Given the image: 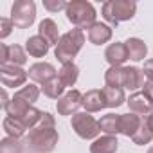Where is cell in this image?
<instances>
[{"mask_svg":"<svg viewBox=\"0 0 153 153\" xmlns=\"http://www.w3.org/2000/svg\"><path fill=\"white\" fill-rule=\"evenodd\" d=\"M88 40L94 45H103L112 40V27L101 22H96L94 25L88 27Z\"/></svg>","mask_w":153,"mask_h":153,"instance_id":"13","label":"cell"},{"mask_svg":"<svg viewBox=\"0 0 153 153\" xmlns=\"http://www.w3.org/2000/svg\"><path fill=\"white\" fill-rule=\"evenodd\" d=\"M85 43V34H83V29H72L65 34H61L58 45H56V51H54V56L58 58V61H61L63 65L65 63H70L78 52L81 51Z\"/></svg>","mask_w":153,"mask_h":153,"instance_id":"2","label":"cell"},{"mask_svg":"<svg viewBox=\"0 0 153 153\" xmlns=\"http://www.w3.org/2000/svg\"><path fill=\"white\" fill-rule=\"evenodd\" d=\"M20 151H22V144L18 142V139L6 137L0 142V153H20Z\"/></svg>","mask_w":153,"mask_h":153,"instance_id":"30","label":"cell"},{"mask_svg":"<svg viewBox=\"0 0 153 153\" xmlns=\"http://www.w3.org/2000/svg\"><path fill=\"white\" fill-rule=\"evenodd\" d=\"M142 124V117L137 114H123L121 115V133L126 137H133Z\"/></svg>","mask_w":153,"mask_h":153,"instance_id":"19","label":"cell"},{"mask_svg":"<svg viewBox=\"0 0 153 153\" xmlns=\"http://www.w3.org/2000/svg\"><path fill=\"white\" fill-rule=\"evenodd\" d=\"M38 34H40L49 45H58V42H59V38H61L59 33H58L56 22L51 20V18H45V20L40 22V25H38Z\"/></svg>","mask_w":153,"mask_h":153,"instance_id":"17","label":"cell"},{"mask_svg":"<svg viewBox=\"0 0 153 153\" xmlns=\"http://www.w3.org/2000/svg\"><path fill=\"white\" fill-rule=\"evenodd\" d=\"M99 126H101V131H105L106 135H117V133H121V115L106 114L101 117Z\"/></svg>","mask_w":153,"mask_h":153,"instance_id":"24","label":"cell"},{"mask_svg":"<svg viewBox=\"0 0 153 153\" xmlns=\"http://www.w3.org/2000/svg\"><path fill=\"white\" fill-rule=\"evenodd\" d=\"M27 74H29V78H31L33 81L42 83V85L52 81L56 76H58V74H56V68H54L51 63H45V61H40V63L31 65L29 70H27Z\"/></svg>","mask_w":153,"mask_h":153,"instance_id":"9","label":"cell"},{"mask_svg":"<svg viewBox=\"0 0 153 153\" xmlns=\"http://www.w3.org/2000/svg\"><path fill=\"white\" fill-rule=\"evenodd\" d=\"M135 11H137V4L131 2V0H108V2L103 4V9H101L103 18L112 25L131 20Z\"/></svg>","mask_w":153,"mask_h":153,"instance_id":"4","label":"cell"},{"mask_svg":"<svg viewBox=\"0 0 153 153\" xmlns=\"http://www.w3.org/2000/svg\"><path fill=\"white\" fill-rule=\"evenodd\" d=\"M67 20L72 22L78 29H88L96 24V9L87 0H74L67 4Z\"/></svg>","mask_w":153,"mask_h":153,"instance_id":"3","label":"cell"},{"mask_svg":"<svg viewBox=\"0 0 153 153\" xmlns=\"http://www.w3.org/2000/svg\"><path fill=\"white\" fill-rule=\"evenodd\" d=\"M148 153H153V146H151V148H149V149H148Z\"/></svg>","mask_w":153,"mask_h":153,"instance_id":"37","label":"cell"},{"mask_svg":"<svg viewBox=\"0 0 153 153\" xmlns=\"http://www.w3.org/2000/svg\"><path fill=\"white\" fill-rule=\"evenodd\" d=\"M49 43L40 36V34H36V36H31V38H27V42H25V51L29 52V56H33V58H43L47 52H49Z\"/></svg>","mask_w":153,"mask_h":153,"instance_id":"18","label":"cell"},{"mask_svg":"<svg viewBox=\"0 0 153 153\" xmlns=\"http://www.w3.org/2000/svg\"><path fill=\"white\" fill-rule=\"evenodd\" d=\"M43 7L47 11H59V9H67V2H63V0H56V2H52V0H43Z\"/></svg>","mask_w":153,"mask_h":153,"instance_id":"32","label":"cell"},{"mask_svg":"<svg viewBox=\"0 0 153 153\" xmlns=\"http://www.w3.org/2000/svg\"><path fill=\"white\" fill-rule=\"evenodd\" d=\"M142 88H144L142 92H144V94H146V96H148L151 101H153V81H146Z\"/></svg>","mask_w":153,"mask_h":153,"instance_id":"34","label":"cell"},{"mask_svg":"<svg viewBox=\"0 0 153 153\" xmlns=\"http://www.w3.org/2000/svg\"><path fill=\"white\" fill-rule=\"evenodd\" d=\"M79 106H83V94L79 90H70V92L63 94L56 103V108H58L59 115H70Z\"/></svg>","mask_w":153,"mask_h":153,"instance_id":"8","label":"cell"},{"mask_svg":"<svg viewBox=\"0 0 153 153\" xmlns=\"http://www.w3.org/2000/svg\"><path fill=\"white\" fill-rule=\"evenodd\" d=\"M78 76H79V68H78V65H76L74 61L61 65V68L58 72V78L61 79V83L65 87H74L76 81H78Z\"/></svg>","mask_w":153,"mask_h":153,"instance_id":"21","label":"cell"},{"mask_svg":"<svg viewBox=\"0 0 153 153\" xmlns=\"http://www.w3.org/2000/svg\"><path fill=\"white\" fill-rule=\"evenodd\" d=\"M7 105H9V99H7V94H6V90H2V108L6 110V108H7Z\"/></svg>","mask_w":153,"mask_h":153,"instance_id":"36","label":"cell"},{"mask_svg":"<svg viewBox=\"0 0 153 153\" xmlns=\"http://www.w3.org/2000/svg\"><path fill=\"white\" fill-rule=\"evenodd\" d=\"M142 72H144V76L148 78V81H153V59H148V61L144 63Z\"/></svg>","mask_w":153,"mask_h":153,"instance_id":"33","label":"cell"},{"mask_svg":"<svg viewBox=\"0 0 153 153\" xmlns=\"http://www.w3.org/2000/svg\"><path fill=\"white\" fill-rule=\"evenodd\" d=\"M123 79H124V67H110L105 72L106 87H119V88H123Z\"/></svg>","mask_w":153,"mask_h":153,"instance_id":"26","label":"cell"},{"mask_svg":"<svg viewBox=\"0 0 153 153\" xmlns=\"http://www.w3.org/2000/svg\"><path fill=\"white\" fill-rule=\"evenodd\" d=\"M105 58L106 61L112 65V67H121L128 58V49H126V43L124 42H115V43H110L105 51Z\"/></svg>","mask_w":153,"mask_h":153,"instance_id":"12","label":"cell"},{"mask_svg":"<svg viewBox=\"0 0 153 153\" xmlns=\"http://www.w3.org/2000/svg\"><path fill=\"white\" fill-rule=\"evenodd\" d=\"M4 130L7 133V137H13V139H20L25 131H27V126L24 124L22 119H15V117H6L4 119Z\"/></svg>","mask_w":153,"mask_h":153,"instance_id":"25","label":"cell"},{"mask_svg":"<svg viewBox=\"0 0 153 153\" xmlns=\"http://www.w3.org/2000/svg\"><path fill=\"white\" fill-rule=\"evenodd\" d=\"M24 144L36 153H49L54 149L58 144V131L54 130V117L49 112H43L40 123L29 130Z\"/></svg>","mask_w":153,"mask_h":153,"instance_id":"1","label":"cell"},{"mask_svg":"<svg viewBox=\"0 0 153 153\" xmlns=\"http://www.w3.org/2000/svg\"><path fill=\"white\" fill-rule=\"evenodd\" d=\"M13 27H15V24H13L11 18H0V38H2V40L7 38L11 34Z\"/></svg>","mask_w":153,"mask_h":153,"instance_id":"31","label":"cell"},{"mask_svg":"<svg viewBox=\"0 0 153 153\" xmlns=\"http://www.w3.org/2000/svg\"><path fill=\"white\" fill-rule=\"evenodd\" d=\"M36 18V6L33 0H16L11 7V20L15 24V27L18 29H25L29 25H33Z\"/></svg>","mask_w":153,"mask_h":153,"instance_id":"6","label":"cell"},{"mask_svg":"<svg viewBox=\"0 0 153 153\" xmlns=\"http://www.w3.org/2000/svg\"><path fill=\"white\" fill-rule=\"evenodd\" d=\"M144 87V72L137 67H124V79H123V88L128 90H137Z\"/></svg>","mask_w":153,"mask_h":153,"instance_id":"16","label":"cell"},{"mask_svg":"<svg viewBox=\"0 0 153 153\" xmlns=\"http://www.w3.org/2000/svg\"><path fill=\"white\" fill-rule=\"evenodd\" d=\"M151 139H153V133L149 131V128H148V124H146V119H142V124H140V128L137 130V133L131 137V140H133L137 146H144V144H148Z\"/></svg>","mask_w":153,"mask_h":153,"instance_id":"29","label":"cell"},{"mask_svg":"<svg viewBox=\"0 0 153 153\" xmlns=\"http://www.w3.org/2000/svg\"><path fill=\"white\" fill-rule=\"evenodd\" d=\"M27 78H29V74L22 67L9 65V63H4L2 67H0V79H2V85L6 88L22 87V85H25Z\"/></svg>","mask_w":153,"mask_h":153,"instance_id":"7","label":"cell"},{"mask_svg":"<svg viewBox=\"0 0 153 153\" xmlns=\"http://www.w3.org/2000/svg\"><path fill=\"white\" fill-rule=\"evenodd\" d=\"M15 96L20 97V99H24L25 103L33 105V103H36L38 97H40V88H38L36 85H25V87H22Z\"/></svg>","mask_w":153,"mask_h":153,"instance_id":"28","label":"cell"},{"mask_svg":"<svg viewBox=\"0 0 153 153\" xmlns=\"http://www.w3.org/2000/svg\"><path fill=\"white\" fill-rule=\"evenodd\" d=\"M117 148H119V140L115 135H103L90 144V153H115Z\"/></svg>","mask_w":153,"mask_h":153,"instance_id":"15","label":"cell"},{"mask_svg":"<svg viewBox=\"0 0 153 153\" xmlns=\"http://www.w3.org/2000/svg\"><path fill=\"white\" fill-rule=\"evenodd\" d=\"M0 61L4 63H9V65H16V67H22L25 61H27V54L25 51L20 47V45H6V43H0Z\"/></svg>","mask_w":153,"mask_h":153,"instance_id":"10","label":"cell"},{"mask_svg":"<svg viewBox=\"0 0 153 153\" xmlns=\"http://www.w3.org/2000/svg\"><path fill=\"white\" fill-rule=\"evenodd\" d=\"M146 124H148V128H149V131L153 133V112H151L149 115H146Z\"/></svg>","mask_w":153,"mask_h":153,"instance_id":"35","label":"cell"},{"mask_svg":"<svg viewBox=\"0 0 153 153\" xmlns=\"http://www.w3.org/2000/svg\"><path fill=\"white\" fill-rule=\"evenodd\" d=\"M72 130L78 133L81 139L85 140H90V139H96L101 131V126H99V121H96L88 112H79V114H74L72 115Z\"/></svg>","mask_w":153,"mask_h":153,"instance_id":"5","label":"cell"},{"mask_svg":"<svg viewBox=\"0 0 153 153\" xmlns=\"http://www.w3.org/2000/svg\"><path fill=\"white\" fill-rule=\"evenodd\" d=\"M31 106H33V105H29V103H25L24 99H20V97L13 96V99L9 101V105H7V108H6V114H7V117L24 119V115L29 112V108H31Z\"/></svg>","mask_w":153,"mask_h":153,"instance_id":"23","label":"cell"},{"mask_svg":"<svg viewBox=\"0 0 153 153\" xmlns=\"http://www.w3.org/2000/svg\"><path fill=\"white\" fill-rule=\"evenodd\" d=\"M65 88H67V87L61 83V79L56 76L52 81H49V83L43 85V94H45L47 97H51V99H59V97L63 96V90H65Z\"/></svg>","mask_w":153,"mask_h":153,"instance_id":"27","label":"cell"},{"mask_svg":"<svg viewBox=\"0 0 153 153\" xmlns=\"http://www.w3.org/2000/svg\"><path fill=\"white\" fill-rule=\"evenodd\" d=\"M83 106L85 110L90 112H99L103 108H106V101H105V94L99 88H92L83 96Z\"/></svg>","mask_w":153,"mask_h":153,"instance_id":"14","label":"cell"},{"mask_svg":"<svg viewBox=\"0 0 153 153\" xmlns=\"http://www.w3.org/2000/svg\"><path fill=\"white\" fill-rule=\"evenodd\" d=\"M103 94H105L106 106H110V108H117V106H121V105L126 103L124 90L119 88V87H105L103 88Z\"/></svg>","mask_w":153,"mask_h":153,"instance_id":"22","label":"cell"},{"mask_svg":"<svg viewBox=\"0 0 153 153\" xmlns=\"http://www.w3.org/2000/svg\"><path fill=\"white\" fill-rule=\"evenodd\" d=\"M131 114H137V115H149L153 112V101L144 94V92H135L131 94L128 99H126Z\"/></svg>","mask_w":153,"mask_h":153,"instance_id":"11","label":"cell"},{"mask_svg":"<svg viewBox=\"0 0 153 153\" xmlns=\"http://www.w3.org/2000/svg\"><path fill=\"white\" fill-rule=\"evenodd\" d=\"M126 49H128V58L133 61H140L146 58L148 54V45L140 40V38H128L126 42Z\"/></svg>","mask_w":153,"mask_h":153,"instance_id":"20","label":"cell"}]
</instances>
